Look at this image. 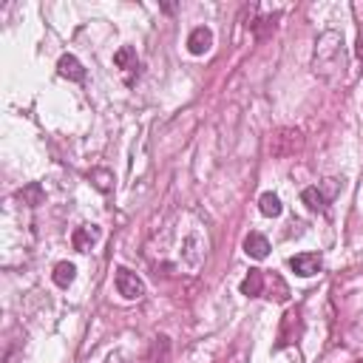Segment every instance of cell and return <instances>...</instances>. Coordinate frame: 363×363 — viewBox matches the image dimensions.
Wrapping results in <instances>:
<instances>
[{
  "mask_svg": "<svg viewBox=\"0 0 363 363\" xmlns=\"http://www.w3.org/2000/svg\"><path fill=\"white\" fill-rule=\"evenodd\" d=\"M312 71L315 77H321L326 85H341L346 80L349 71V54H346V43L344 34L326 29L315 40V54H312Z\"/></svg>",
  "mask_w": 363,
  "mask_h": 363,
  "instance_id": "cell-1",
  "label": "cell"
},
{
  "mask_svg": "<svg viewBox=\"0 0 363 363\" xmlns=\"http://www.w3.org/2000/svg\"><path fill=\"white\" fill-rule=\"evenodd\" d=\"M270 156L273 159H293L295 154L304 151V134L298 128H278L270 136Z\"/></svg>",
  "mask_w": 363,
  "mask_h": 363,
  "instance_id": "cell-2",
  "label": "cell"
},
{
  "mask_svg": "<svg viewBox=\"0 0 363 363\" xmlns=\"http://www.w3.org/2000/svg\"><path fill=\"white\" fill-rule=\"evenodd\" d=\"M304 335V315H301V307L295 309H287L281 315V326H278V341H276V349H287L301 341Z\"/></svg>",
  "mask_w": 363,
  "mask_h": 363,
  "instance_id": "cell-3",
  "label": "cell"
},
{
  "mask_svg": "<svg viewBox=\"0 0 363 363\" xmlns=\"http://www.w3.org/2000/svg\"><path fill=\"white\" fill-rule=\"evenodd\" d=\"M205 256H207V241H205V236H202L199 230L187 233L185 241H182V261H185V267L196 273V270L202 267Z\"/></svg>",
  "mask_w": 363,
  "mask_h": 363,
  "instance_id": "cell-4",
  "label": "cell"
},
{
  "mask_svg": "<svg viewBox=\"0 0 363 363\" xmlns=\"http://www.w3.org/2000/svg\"><path fill=\"white\" fill-rule=\"evenodd\" d=\"M114 284H116V293L123 295L125 301H139V298L145 295V284H142V278H139L136 273L125 270V267H119V270L114 273Z\"/></svg>",
  "mask_w": 363,
  "mask_h": 363,
  "instance_id": "cell-5",
  "label": "cell"
},
{
  "mask_svg": "<svg viewBox=\"0 0 363 363\" xmlns=\"http://www.w3.org/2000/svg\"><path fill=\"white\" fill-rule=\"evenodd\" d=\"M289 267H293V273L301 276V278L318 276L321 267H324V256L321 253H298V256L289 258Z\"/></svg>",
  "mask_w": 363,
  "mask_h": 363,
  "instance_id": "cell-6",
  "label": "cell"
},
{
  "mask_svg": "<svg viewBox=\"0 0 363 363\" xmlns=\"http://www.w3.org/2000/svg\"><path fill=\"white\" fill-rule=\"evenodd\" d=\"M100 238H103L100 227H96V225H83V227L74 230V236H71V245H74L77 253H88Z\"/></svg>",
  "mask_w": 363,
  "mask_h": 363,
  "instance_id": "cell-7",
  "label": "cell"
},
{
  "mask_svg": "<svg viewBox=\"0 0 363 363\" xmlns=\"http://www.w3.org/2000/svg\"><path fill=\"white\" fill-rule=\"evenodd\" d=\"M210 45H213V32H210L207 26H196V29L190 32V37H187V52H190L193 57L207 54Z\"/></svg>",
  "mask_w": 363,
  "mask_h": 363,
  "instance_id": "cell-8",
  "label": "cell"
},
{
  "mask_svg": "<svg viewBox=\"0 0 363 363\" xmlns=\"http://www.w3.org/2000/svg\"><path fill=\"white\" fill-rule=\"evenodd\" d=\"M57 74L65 77V80H71V83H83L85 80V68H83V63L74 54H63L57 60Z\"/></svg>",
  "mask_w": 363,
  "mask_h": 363,
  "instance_id": "cell-9",
  "label": "cell"
},
{
  "mask_svg": "<svg viewBox=\"0 0 363 363\" xmlns=\"http://www.w3.org/2000/svg\"><path fill=\"white\" fill-rule=\"evenodd\" d=\"M245 253L250 256V258H256V261H264L270 256V241L264 238L261 233H250L247 238H245Z\"/></svg>",
  "mask_w": 363,
  "mask_h": 363,
  "instance_id": "cell-10",
  "label": "cell"
},
{
  "mask_svg": "<svg viewBox=\"0 0 363 363\" xmlns=\"http://www.w3.org/2000/svg\"><path fill=\"white\" fill-rule=\"evenodd\" d=\"M17 199L26 205V207H40V205L45 202V190H43L40 182H29V185H23V187L17 190Z\"/></svg>",
  "mask_w": 363,
  "mask_h": 363,
  "instance_id": "cell-11",
  "label": "cell"
},
{
  "mask_svg": "<svg viewBox=\"0 0 363 363\" xmlns=\"http://www.w3.org/2000/svg\"><path fill=\"white\" fill-rule=\"evenodd\" d=\"M301 202H304L312 213H326V210H329V199L321 193V187H304V190H301Z\"/></svg>",
  "mask_w": 363,
  "mask_h": 363,
  "instance_id": "cell-12",
  "label": "cell"
},
{
  "mask_svg": "<svg viewBox=\"0 0 363 363\" xmlns=\"http://www.w3.org/2000/svg\"><path fill=\"white\" fill-rule=\"evenodd\" d=\"M264 284H267V278H264V273L261 270H250L247 273V278L241 281V295H247V298H258L261 293H264Z\"/></svg>",
  "mask_w": 363,
  "mask_h": 363,
  "instance_id": "cell-13",
  "label": "cell"
},
{
  "mask_svg": "<svg viewBox=\"0 0 363 363\" xmlns=\"http://www.w3.org/2000/svg\"><path fill=\"white\" fill-rule=\"evenodd\" d=\"M167 357H171V338L156 335L148 349V363H167Z\"/></svg>",
  "mask_w": 363,
  "mask_h": 363,
  "instance_id": "cell-14",
  "label": "cell"
},
{
  "mask_svg": "<svg viewBox=\"0 0 363 363\" xmlns=\"http://www.w3.org/2000/svg\"><path fill=\"white\" fill-rule=\"evenodd\" d=\"M88 182H91V187H96L100 193H111L114 190V174L108 171V167H91V171H88Z\"/></svg>",
  "mask_w": 363,
  "mask_h": 363,
  "instance_id": "cell-15",
  "label": "cell"
},
{
  "mask_svg": "<svg viewBox=\"0 0 363 363\" xmlns=\"http://www.w3.org/2000/svg\"><path fill=\"white\" fill-rule=\"evenodd\" d=\"M258 210H261V216H267V219H278V216L284 213L281 199L276 196V193H261V199H258Z\"/></svg>",
  "mask_w": 363,
  "mask_h": 363,
  "instance_id": "cell-16",
  "label": "cell"
},
{
  "mask_svg": "<svg viewBox=\"0 0 363 363\" xmlns=\"http://www.w3.org/2000/svg\"><path fill=\"white\" fill-rule=\"evenodd\" d=\"M74 276H77V267L71 261H60V264H54V273H52V281L57 284V287H71V281H74Z\"/></svg>",
  "mask_w": 363,
  "mask_h": 363,
  "instance_id": "cell-17",
  "label": "cell"
},
{
  "mask_svg": "<svg viewBox=\"0 0 363 363\" xmlns=\"http://www.w3.org/2000/svg\"><path fill=\"white\" fill-rule=\"evenodd\" d=\"M278 20H281V14H278V12H276V14H270V17H261V20H256V23H253V32H256V37H258V40H267V37L276 32Z\"/></svg>",
  "mask_w": 363,
  "mask_h": 363,
  "instance_id": "cell-18",
  "label": "cell"
},
{
  "mask_svg": "<svg viewBox=\"0 0 363 363\" xmlns=\"http://www.w3.org/2000/svg\"><path fill=\"white\" fill-rule=\"evenodd\" d=\"M114 63H116V68H123V71H134V68L139 65V60H136V48L123 45V48H119V52L114 54Z\"/></svg>",
  "mask_w": 363,
  "mask_h": 363,
  "instance_id": "cell-19",
  "label": "cell"
},
{
  "mask_svg": "<svg viewBox=\"0 0 363 363\" xmlns=\"http://www.w3.org/2000/svg\"><path fill=\"white\" fill-rule=\"evenodd\" d=\"M219 363H250V352L245 349V346H241V344H236Z\"/></svg>",
  "mask_w": 363,
  "mask_h": 363,
  "instance_id": "cell-20",
  "label": "cell"
},
{
  "mask_svg": "<svg viewBox=\"0 0 363 363\" xmlns=\"http://www.w3.org/2000/svg\"><path fill=\"white\" fill-rule=\"evenodd\" d=\"M318 187H321V193H324V196L332 202V199L338 196V190H341V179H324Z\"/></svg>",
  "mask_w": 363,
  "mask_h": 363,
  "instance_id": "cell-21",
  "label": "cell"
},
{
  "mask_svg": "<svg viewBox=\"0 0 363 363\" xmlns=\"http://www.w3.org/2000/svg\"><path fill=\"white\" fill-rule=\"evenodd\" d=\"M270 287H276V295H273L276 301H287V298H289V289H287V284H284V281H281L278 276H273Z\"/></svg>",
  "mask_w": 363,
  "mask_h": 363,
  "instance_id": "cell-22",
  "label": "cell"
},
{
  "mask_svg": "<svg viewBox=\"0 0 363 363\" xmlns=\"http://www.w3.org/2000/svg\"><path fill=\"white\" fill-rule=\"evenodd\" d=\"M103 363H131V360H128V355H125L123 349H116V352H111V355H108Z\"/></svg>",
  "mask_w": 363,
  "mask_h": 363,
  "instance_id": "cell-23",
  "label": "cell"
},
{
  "mask_svg": "<svg viewBox=\"0 0 363 363\" xmlns=\"http://www.w3.org/2000/svg\"><path fill=\"white\" fill-rule=\"evenodd\" d=\"M357 60H360V63H363V34H360V37H357Z\"/></svg>",
  "mask_w": 363,
  "mask_h": 363,
  "instance_id": "cell-24",
  "label": "cell"
}]
</instances>
